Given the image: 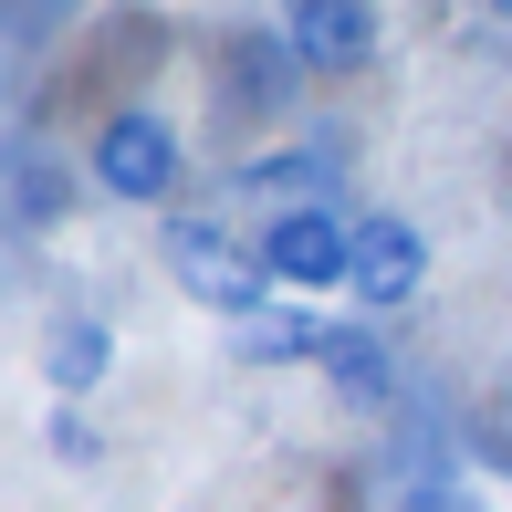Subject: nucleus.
<instances>
[{"label": "nucleus", "mask_w": 512, "mask_h": 512, "mask_svg": "<svg viewBox=\"0 0 512 512\" xmlns=\"http://www.w3.org/2000/svg\"><path fill=\"white\" fill-rule=\"evenodd\" d=\"M251 251H262V272H272L283 293H335V283H356V220H345V209H324V199L283 209Z\"/></svg>", "instance_id": "obj_1"}, {"label": "nucleus", "mask_w": 512, "mask_h": 512, "mask_svg": "<svg viewBox=\"0 0 512 512\" xmlns=\"http://www.w3.org/2000/svg\"><path fill=\"white\" fill-rule=\"evenodd\" d=\"M168 272H178V293L209 304V314H262V293H272L262 251H241L220 220H168Z\"/></svg>", "instance_id": "obj_2"}, {"label": "nucleus", "mask_w": 512, "mask_h": 512, "mask_svg": "<svg viewBox=\"0 0 512 512\" xmlns=\"http://www.w3.org/2000/svg\"><path fill=\"white\" fill-rule=\"evenodd\" d=\"M95 189H105V199H136V209L178 189V136H168V115H147V105L105 115V136H95Z\"/></svg>", "instance_id": "obj_3"}, {"label": "nucleus", "mask_w": 512, "mask_h": 512, "mask_svg": "<svg viewBox=\"0 0 512 512\" xmlns=\"http://www.w3.org/2000/svg\"><path fill=\"white\" fill-rule=\"evenodd\" d=\"M283 42L314 74H356V63H377V0H293Z\"/></svg>", "instance_id": "obj_4"}, {"label": "nucleus", "mask_w": 512, "mask_h": 512, "mask_svg": "<svg viewBox=\"0 0 512 512\" xmlns=\"http://www.w3.org/2000/svg\"><path fill=\"white\" fill-rule=\"evenodd\" d=\"M418 283H429V241H418L408 220H356V293L366 304L398 314Z\"/></svg>", "instance_id": "obj_5"}, {"label": "nucleus", "mask_w": 512, "mask_h": 512, "mask_svg": "<svg viewBox=\"0 0 512 512\" xmlns=\"http://www.w3.org/2000/svg\"><path fill=\"white\" fill-rule=\"evenodd\" d=\"M105 356H115V335H105L95 314H63L53 335H42V377H53L63 398H84V387L105 377Z\"/></svg>", "instance_id": "obj_6"}, {"label": "nucleus", "mask_w": 512, "mask_h": 512, "mask_svg": "<svg viewBox=\"0 0 512 512\" xmlns=\"http://www.w3.org/2000/svg\"><path fill=\"white\" fill-rule=\"evenodd\" d=\"M314 366H324V377L345 387V398H366V408L387 398V356H377L366 335H324V345H314Z\"/></svg>", "instance_id": "obj_7"}, {"label": "nucleus", "mask_w": 512, "mask_h": 512, "mask_svg": "<svg viewBox=\"0 0 512 512\" xmlns=\"http://www.w3.org/2000/svg\"><path fill=\"white\" fill-rule=\"evenodd\" d=\"M11 209H21V220H53V209H74V178H53L42 157H21V168H11Z\"/></svg>", "instance_id": "obj_8"}]
</instances>
